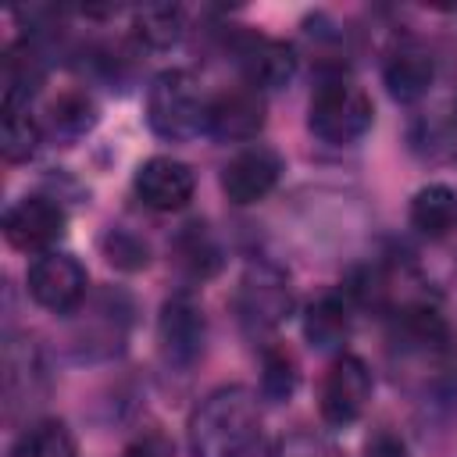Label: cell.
Segmentation results:
<instances>
[{
  "instance_id": "cell-1",
  "label": "cell",
  "mask_w": 457,
  "mask_h": 457,
  "mask_svg": "<svg viewBox=\"0 0 457 457\" xmlns=\"http://www.w3.org/2000/svg\"><path fill=\"white\" fill-rule=\"evenodd\" d=\"M189 457H268L261 393L221 386L207 393L186 425Z\"/></svg>"
},
{
  "instance_id": "cell-2",
  "label": "cell",
  "mask_w": 457,
  "mask_h": 457,
  "mask_svg": "<svg viewBox=\"0 0 457 457\" xmlns=\"http://www.w3.org/2000/svg\"><path fill=\"white\" fill-rule=\"evenodd\" d=\"M371 118H375L371 96L350 75L332 71V75L318 79V86L311 93V104H307V129L321 143L350 146L371 129Z\"/></svg>"
},
{
  "instance_id": "cell-3",
  "label": "cell",
  "mask_w": 457,
  "mask_h": 457,
  "mask_svg": "<svg viewBox=\"0 0 457 457\" xmlns=\"http://www.w3.org/2000/svg\"><path fill=\"white\" fill-rule=\"evenodd\" d=\"M207 100L211 96L200 89V82L189 71L168 68L146 89V125L154 136L168 143H186L204 132Z\"/></svg>"
},
{
  "instance_id": "cell-4",
  "label": "cell",
  "mask_w": 457,
  "mask_h": 457,
  "mask_svg": "<svg viewBox=\"0 0 457 457\" xmlns=\"http://www.w3.org/2000/svg\"><path fill=\"white\" fill-rule=\"evenodd\" d=\"M232 311L236 321L246 336L261 339L268 332H275L289 314H293V286L289 275L271 264V261H257L250 264L232 293Z\"/></svg>"
},
{
  "instance_id": "cell-5",
  "label": "cell",
  "mask_w": 457,
  "mask_h": 457,
  "mask_svg": "<svg viewBox=\"0 0 457 457\" xmlns=\"http://www.w3.org/2000/svg\"><path fill=\"white\" fill-rule=\"evenodd\" d=\"M204 346H207V318L200 300L189 289L171 293L157 314V350L164 364L186 371L204 357Z\"/></svg>"
},
{
  "instance_id": "cell-6",
  "label": "cell",
  "mask_w": 457,
  "mask_h": 457,
  "mask_svg": "<svg viewBox=\"0 0 457 457\" xmlns=\"http://www.w3.org/2000/svg\"><path fill=\"white\" fill-rule=\"evenodd\" d=\"M371 386H375L371 371H368V364L361 357H353V353L332 357V364L325 368L321 386H318V414H321V421L332 425V428L353 425L368 411Z\"/></svg>"
},
{
  "instance_id": "cell-7",
  "label": "cell",
  "mask_w": 457,
  "mask_h": 457,
  "mask_svg": "<svg viewBox=\"0 0 457 457\" xmlns=\"http://www.w3.org/2000/svg\"><path fill=\"white\" fill-rule=\"evenodd\" d=\"M389 343L403 357H443L450 350V321L428 296H407L389 311Z\"/></svg>"
},
{
  "instance_id": "cell-8",
  "label": "cell",
  "mask_w": 457,
  "mask_h": 457,
  "mask_svg": "<svg viewBox=\"0 0 457 457\" xmlns=\"http://www.w3.org/2000/svg\"><path fill=\"white\" fill-rule=\"evenodd\" d=\"M25 286H29V296L43 311H50V314H75L86 303L89 275H86V268L71 253L50 250V253H39L29 264Z\"/></svg>"
},
{
  "instance_id": "cell-9",
  "label": "cell",
  "mask_w": 457,
  "mask_h": 457,
  "mask_svg": "<svg viewBox=\"0 0 457 457\" xmlns=\"http://www.w3.org/2000/svg\"><path fill=\"white\" fill-rule=\"evenodd\" d=\"M68 232V211L57 196H21L4 211V236L21 253H50Z\"/></svg>"
},
{
  "instance_id": "cell-10",
  "label": "cell",
  "mask_w": 457,
  "mask_h": 457,
  "mask_svg": "<svg viewBox=\"0 0 457 457\" xmlns=\"http://www.w3.org/2000/svg\"><path fill=\"white\" fill-rule=\"evenodd\" d=\"M264 121H268L264 93L239 82V86H228L207 100L204 136H211L218 143H246L250 146L261 136Z\"/></svg>"
},
{
  "instance_id": "cell-11",
  "label": "cell",
  "mask_w": 457,
  "mask_h": 457,
  "mask_svg": "<svg viewBox=\"0 0 457 457\" xmlns=\"http://www.w3.org/2000/svg\"><path fill=\"white\" fill-rule=\"evenodd\" d=\"M228 54L243 75L246 86L253 89H282L296 75V50L282 39L261 36V32H236L228 39Z\"/></svg>"
},
{
  "instance_id": "cell-12",
  "label": "cell",
  "mask_w": 457,
  "mask_h": 457,
  "mask_svg": "<svg viewBox=\"0 0 457 457\" xmlns=\"http://www.w3.org/2000/svg\"><path fill=\"white\" fill-rule=\"evenodd\" d=\"M282 179V157L278 150L264 146V143H250L243 150H236L225 168H221V193L236 204V207H250L261 204Z\"/></svg>"
},
{
  "instance_id": "cell-13",
  "label": "cell",
  "mask_w": 457,
  "mask_h": 457,
  "mask_svg": "<svg viewBox=\"0 0 457 457\" xmlns=\"http://www.w3.org/2000/svg\"><path fill=\"white\" fill-rule=\"evenodd\" d=\"M132 189L143 200V207H150L157 214H171V211H182L193 200L196 175H193V168L186 161L157 154V157H146L136 168Z\"/></svg>"
},
{
  "instance_id": "cell-14",
  "label": "cell",
  "mask_w": 457,
  "mask_h": 457,
  "mask_svg": "<svg viewBox=\"0 0 457 457\" xmlns=\"http://www.w3.org/2000/svg\"><path fill=\"white\" fill-rule=\"evenodd\" d=\"M436 82V61L418 39H396L382 57V86L396 104H418Z\"/></svg>"
},
{
  "instance_id": "cell-15",
  "label": "cell",
  "mask_w": 457,
  "mask_h": 457,
  "mask_svg": "<svg viewBox=\"0 0 457 457\" xmlns=\"http://www.w3.org/2000/svg\"><path fill=\"white\" fill-rule=\"evenodd\" d=\"M353 311L357 303L346 296V289H332L321 293L307 303L303 311V336L314 350H343V343L350 339L353 328Z\"/></svg>"
},
{
  "instance_id": "cell-16",
  "label": "cell",
  "mask_w": 457,
  "mask_h": 457,
  "mask_svg": "<svg viewBox=\"0 0 457 457\" xmlns=\"http://www.w3.org/2000/svg\"><path fill=\"white\" fill-rule=\"evenodd\" d=\"M43 396V357L32 339H7L4 346V400L7 414Z\"/></svg>"
},
{
  "instance_id": "cell-17",
  "label": "cell",
  "mask_w": 457,
  "mask_h": 457,
  "mask_svg": "<svg viewBox=\"0 0 457 457\" xmlns=\"http://www.w3.org/2000/svg\"><path fill=\"white\" fill-rule=\"evenodd\" d=\"M39 121H43V136H50L61 146H71L75 139H82V136L93 132V125H96V104L86 93L68 89L57 100L46 104V114Z\"/></svg>"
},
{
  "instance_id": "cell-18",
  "label": "cell",
  "mask_w": 457,
  "mask_h": 457,
  "mask_svg": "<svg viewBox=\"0 0 457 457\" xmlns=\"http://www.w3.org/2000/svg\"><path fill=\"white\" fill-rule=\"evenodd\" d=\"M407 218L425 239H446L457 228V193L446 182H428L411 196Z\"/></svg>"
},
{
  "instance_id": "cell-19",
  "label": "cell",
  "mask_w": 457,
  "mask_h": 457,
  "mask_svg": "<svg viewBox=\"0 0 457 457\" xmlns=\"http://www.w3.org/2000/svg\"><path fill=\"white\" fill-rule=\"evenodd\" d=\"M7 457H79V443L64 421L36 418L14 436Z\"/></svg>"
},
{
  "instance_id": "cell-20",
  "label": "cell",
  "mask_w": 457,
  "mask_h": 457,
  "mask_svg": "<svg viewBox=\"0 0 457 457\" xmlns=\"http://www.w3.org/2000/svg\"><path fill=\"white\" fill-rule=\"evenodd\" d=\"M171 257H175L179 271H182L186 278H193V282L211 278V275L218 271V264H221V250H218L214 236L207 232V225H200V221L186 225V228L175 236Z\"/></svg>"
},
{
  "instance_id": "cell-21",
  "label": "cell",
  "mask_w": 457,
  "mask_h": 457,
  "mask_svg": "<svg viewBox=\"0 0 457 457\" xmlns=\"http://www.w3.org/2000/svg\"><path fill=\"white\" fill-rule=\"evenodd\" d=\"M186 32V14L182 7L171 4H146L132 11V36L146 50H171Z\"/></svg>"
},
{
  "instance_id": "cell-22",
  "label": "cell",
  "mask_w": 457,
  "mask_h": 457,
  "mask_svg": "<svg viewBox=\"0 0 457 457\" xmlns=\"http://www.w3.org/2000/svg\"><path fill=\"white\" fill-rule=\"evenodd\" d=\"M43 143V121L32 114V107H4L0 118V154L11 164H21L36 157Z\"/></svg>"
},
{
  "instance_id": "cell-23",
  "label": "cell",
  "mask_w": 457,
  "mask_h": 457,
  "mask_svg": "<svg viewBox=\"0 0 457 457\" xmlns=\"http://www.w3.org/2000/svg\"><path fill=\"white\" fill-rule=\"evenodd\" d=\"M296 386H300L296 357L278 343H264V350H261V400L286 403L296 393Z\"/></svg>"
},
{
  "instance_id": "cell-24",
  "label": "cell",
  "mask_w": 457,
  "mask_h": 457,
  "mask_svg": "<svg viewBox=\"0 0 457 457\" xmlns=\"http://www.w3.org/2000/svg\"><path fill=\"white\" fill-rule=\"evenodd\" d=\"M104 253H107L111 264L129 268V271H136V268H143V264L150 261V246H146L139 236H132L129 228H107V236H104Z\"/></svg>"
},
{
  "instance_id": "cell-25",
  "label": "cell",
  "mask_w": 457,
  "mask_h": 457,
  "mask_svg": "<svg viewBox=\"0 0 457 457\" xmlns=\"http://www.w3.org/2000/svg\"><path fill=\"white\" fill-rule=\"evenodd\" d=\"M268 457H336L332 450H328V443L321 439V436H311V432H293V436H286Z\"/></svg>"
}]
</instances>
